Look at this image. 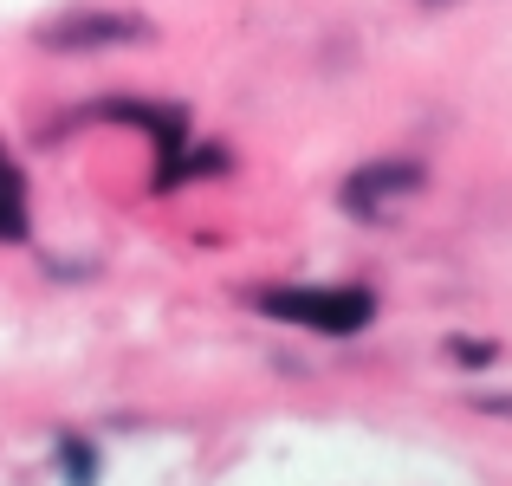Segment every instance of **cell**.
<instances>
[{
  "label": "cell",
  "instance_id": "1",
  "mask_svg": "<svg viewBox=\"0 0 512 486\" xmlns=\"http://www.w3.org/2000/svg\"><path fill=\"white\" fill-rule=\"evenodd\" d=\"M253 305L279 324H305V331H325V337H350L376 318V299L363 286H273Z\"/></svg>",
  "mask_w": 512,
  "mask_h": 486
},
{
  "label": "cell",
  "instance_id": "2",
  "mask_svg": "<svg viewBox=\"0 0 512 486\" xmlns=\"http://www.w3.org/2000/svg\"><path fill=\"white\" fill-rule=\"evenodd\" d=\"M156 26L143 13H65L39 33V46L52 52H104V46H143Z\"/></svg>",
  "mask_w": 512,
  "mask_h": 486
},
{
  "label": "cell",
  "instance_id": "3",
  "mask_svg": "<svg viewBox=\"0 0 512 486\" xmlns=\"http://www.w3.org/2000/svg\"><path fill=\"white\" fill-rule=\"evenodd\" d=\"M415 188H422V162H409V156L363 162V169L344 182V208L363 214V221H376V214H389L396 201H409Z\"/></svg>",
  "mask_w": 512,
  "mask_h": 486
},
{
  "label": "cell",
  "instance_id": "4",
  "mask_svg": "<svg viewBox=\"0 0 512 486\" xmlns=\"http://www.w3.org/2000/svg\"><path fill=\"white\" fill-rule=\"evenodd\" d=\"M91 117H104V124H130V130H143V137L156 143V156L175 162L182 156V111L175 104H143V98H104V104H91ZM156 162V169H163Z\"/></svg>",
  "mask_w": 512,
  "mask_h": 486
},
{
  "label": "cell",
  "instance_id": "5",
  "mask_svg": "<svg viewBox=\"0 0 512 486\" xmlns=\"http://www.w3.org/2000/svg\"><path fill=\"white\" fill-rule=\"evenodd\" d=\"M0 240H26V182L7 156H0Z\"/></svg>",
  "mask_w": 512,
  "mask_h": 486
},
{
  "label": "cell",
  "instance_id": "6",
  "mask_svg": "<svg viewBox=\"0 0 512 486\" xmlns=\"http://www.w3.org/2000/svg\"><path fill=\"white\" fill-rule=\"evenodd\" d=\"M227 169V150H182L175 162H163V169H156V188H175V182H188V175H221Z\"/></svg>",
  "mask_w": 512,
  "mask_h": 486
},
{
  "label": "cell",
  "instance_id": "7",
  "mask_svg": "<svg viewBox=\"0 0 512 486\" xmlns=\"http://www.w3.org/2000/svg\"><path fill=\"white\" fill-rule=\"evenodd\" d=\"M59 467H65V486H98V448L78 435L59 441Z\"/></svg>",
  "mask_w": 512,
  "mask_h": 486
},
{
  "label": "cell",
  "instance_id": "8",
  "mask_svg": "<svg viewBox=\"0 0 512 486\" xmlns=\"http://www.w3.org/2000/svg\"><path fill=\"white\" fill-rule=\"evenodd\" d=\"M448 357L461 363V370H487V363L500 357V350H493V344H480V337H448Z\"/></svg>",
  "mask_w": 512,
  "mask_h": 486
},
{
  "label": "cell",
  "instance_id": "9",
  "mask_svg": "<svg viewBox=\"0 0 512 486\" xmlns=\"http://www.w3.org/2000/svg\"><path fill=\"white\" fill-rule=\"evenodd\" d=\"M474 409H480V415H512V396H480Z\"/></svg>",
  "mask_w": 512,
  "mask_h": 486
},
{
  "label": "cell",
  "instance_id": "10",
  "mask_svg": "<svg viewBox=\"0 0 512 486\" xmlns=\"http://www.w3.org/2000/svg\"><path fill=\"white\" fill-rule=\"evenodd\" d=\"M428 7H441V0H428Z\"/></svg>",
  "mask_w": 512,
  "mask_h": 486
}]
</instances>
